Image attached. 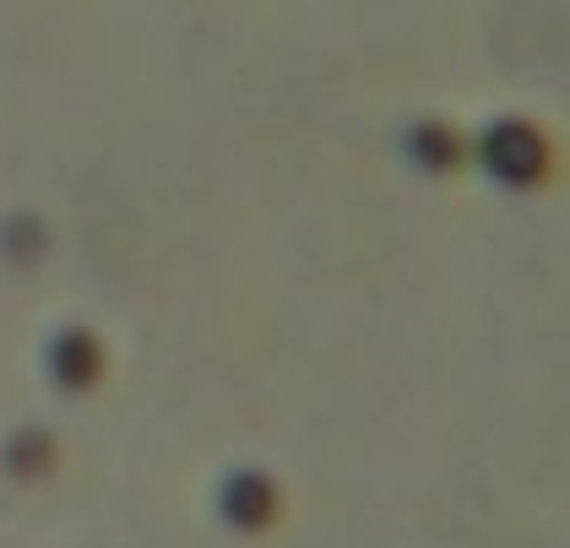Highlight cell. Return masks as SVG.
<instances>
[{"mask_svg": "<svg viewBox=\"0 0 570 548\" xmlns=\"http://www.w3.org/2000/svg\"><path fill=\"white\" fill-rule=\"evenodd\" d=\"M494 158H500V169H517V179H532L538 164H543V147L532 141V130L505 126L500 136H494Z\"/></svg>", "mask_w": 570, "mask_h": 548, "instance_id": "1", "label": "cell"}]
</instances>
